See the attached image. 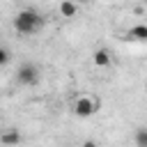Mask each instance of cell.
Returning a JSON list of instances; mask_svg holds the SVG:
<instances>
[{
	"mask_svg": "<svg viewBox=\"0 0 147 147\" xmlns=\"http://www.w3.org/2000/svg\"><path fill=\"white\" fill-rule=\"evenodd\" d=\"M44 16L37 11V9H32V7H28V9H21L16 16H14V30L18 32V34H34V32H39L41 28H44Z\"/></svg>",
	"mask_w": 147,
	"mask_h": 147,
	"instance_id": "cell-1",
	"label": "cell"
},
{
	"mask_svg": "<svg viewBox=\"0 0 147 147\" xmlns=\"http://www.w3.org/2000/svg\"><path fill=\"white\" fill-rule=\"evenodd\" d=\"M99 108V101L94 96H78L74 103H71V110L76 117H92Z\"/></svg>",
	"mask_w": 147,
	"mask_h": 147,
	"instance_id": "cell-2",
	"label": "cell"
},
{
	"mask_svg": "<svg viewBox=\"0 0 147 147\" xmlns=\"http://www.w3.org/2000/svg\"><path fill=\"white\" fill-rule=\"evenodd\" d=\"M16 83L18 85H37L39 83V69L32 62H23L16 71Z\"/></svg>",
	"mask_w": 147,
	"mask_h": 147,
	"instance_id": "cell-3",
	"label": "cell"
},
{
	"mask_svg": "<svg viewBox=\"0 0 147 147\" xmlns=\"http://www.w3.org/2000/svg\"><path fill=\"white\" fill-rule=\"evenodd\" d=\"M21 140H23V136H21L18 129H5L0 133V145L2 147H18Z\"/></svg>",
	"mask_w": 147,
	"mask_h": 147,
	"instance_id": "cell-4",
	"label": "cell"
},
{
	"mask_svg": "<svg viewBox=\"0 0 147 147\" xmlns=\"http://www.w3.org/2000/svg\"><path fill=\"white\" fill-rule=\"evenodd\" d=\"M92 62H94L96 67H110V53H108L106 48H96V51L92 53Z\"/></svg>",
	"mask_w": 147,
	"mask_h": 147,
	"instance_id": "cell-5",
	"label": "cell"
},
{
	"mask_svg": "<svg viewBox=\"0 0 147 147\" xmlns=\"http://www.w3.org/2000/svg\"><path fill=\"white\" fill-rule=\"evenodd\" d=\"M129 39H138V41H147V25H133L126 32Z\"/></svg>",
	"mask_w": 147,
	"mask_h": 147,
	"instance_id": "cell-6",
	"label": "cell"
},
{
	"mask_svg": "<svg viewBox=\"0 0 147 147\" xmlns=\"http://www.w3.org/2000/svg\"><path fill=\"white\" fill-rule=\"evenodd\" d=\"M57 9H60V14H62L64 18H74V16H76V11H78V7H76L74 2H67V0H64V2H60V5H57Z\"/></svg>",
	"mask_w": 147,
	"mask_h": 147,
	"instance_id": "cell-7",
	"label": "cell"
},
{
	"mask_svg": "<svg viewBox=\"0 0 147 147\" xmlns=\"http://www.w3.org/2000/svg\"><path fill=\"white\" fill-rule=\"evenodd\" d=\"M133 140H136V147H147V126H138L133 133Z\"/></svg>",
	"mask_w": 147,
	"mask_h": 147,
	"instance_id": "cell-8",
	"label": "cell"
},
{
	"mask_svg": "<svg viewBox=\"0 0 147 147\" xmlns=\"http://www.w3.org/2000/svg\"><path fill=\"white\" fill-rule=\"evenodd\" d=\"M9 60H11V53H9L5 46H0V67H5Z\"/></svg>",
	"mask_w": 147,
	"mask_h": 147,
	"instance_id": "cell-9",
	"label": "cell"
},
{
	"mask_svg": "<svg viewBox=\"0 0 147 147\" xmlns=\"http://www.w3.org/2000/svg\"><path fill=\"white\" fill-rule=\"evenodd\" d=\"M83 147H96V142H94V140H85V142H83Z\"/></svg>",
	"mask_w": 147,
	"mask_h": 147,
	"instance_id": "cell-10",
	"label": "cell"
},
{
	"mask_svg": "<svg viewBox=\"0 0 147 147\" xmlns=\"http://www.w3.org/2000/svg\"><path fill=\"white\" fill-rule=\"evenodd\" d=\"M0 147H2V145H0Z\"/></svg>",
	"mask_w": 147,
	"mask_h": 147,
	"instance_id": "cell-11",
	"label": "cell"
}]
</instances>
